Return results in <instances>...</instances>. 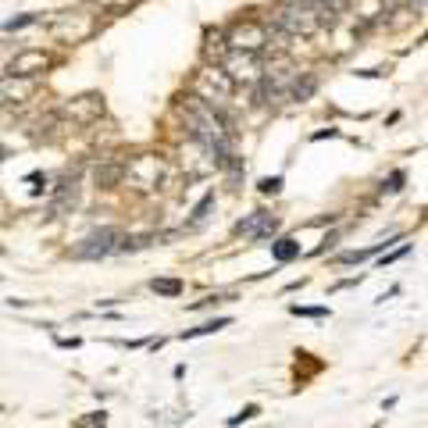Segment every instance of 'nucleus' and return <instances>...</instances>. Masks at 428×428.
Instances as JSON below:
<instances>
[{
    "label": "nucleus",
    "instance_id": "5701e85b",
    "mask_svg": "<svg viewBox=\"0 0 428 428\" xmlns=\"http://www.w3.org/2000/svg\"><path fill=\"white\" fill-rule=\"evenodd\" d=\"M96 4L104 8V11H125V8L132 4V0H96Z\"/></svg>",
    "mask_w": 428,
    "mask_h": 428
},
{
    "label": "nucleus",
    "instance_id": "4468645a",
    "mask_svg": "<svg viewBox=\"0 0 428 428\" xmlns=\"http://www.w3.org/2000/svg\"><path fill=\"white\" fill-rule=\"evenodd\" d=\"M271 257L279 261V264L300 257V243H296V239H275V243H271Z\"/></svg>",
    "mask_w": 428,
    "mask_h": 428
},
{
    "label": "nucleus",
    "instance_id": "20e7f679",
    "mask_svg": "<svg viewBox=\"0 0 428 428\" xmlns=\"http://www.w3.org/2000/svg\"><path fill=\"white\" fill-rule=\"evenodd\" d=\"M225 71L232 75V83H257L261 79V54L257 50H229Z\"/></svg>",
    "mask_w": 428,
    "mask_h": 428
},
{
    "label": "nucleus",
    "instance_id": "ddd939ff",
    "mask_svg": "<svg viewBox=\"0 0 428 428\" xmlns=\"http://www.w3.org/2000/svg\"><path fill=\"white\" fill-rule=\"evenodd\" d=\"M214 204H218V200H214V193H207L204 200H200V204L193 207V218L186 221V232H196V229H204V221L211 218V211H214Z\"/></svg>",
    "mask_w": 428,
    "mask_h": 428
},
{
    "label": "nucleus",
    "instance_id": "412c9836",
    "mask_svg": "<svg viewBox=\"0 0 428 428\" xmlns=\"http://www.w3.org/2000/svg\"><path fill=\"white\" fill-rule=\"evenodd\" d=\"M289 311L293 314H304V318H325V314H329V307H300V304H293Z\"/></svg>",
    "mask_w": 428,
    "mask_h": 428
},
{
    "label": "nucleus",
    "instance_id": "2eb2a0df",
    "mask_svg": "<svg viewBox=\"0 0 428 428\" xmlns=\"http://www.w3.org/2000/svg\"><path fill=\"white\" fill-rule=\"evenodd\" d=\"M232 325V318H214V321H207V325H200V329H186L179 339H196V336H211V332H221V329H229Z\"/></svg>",
    "mask_w": 428,
    "mask_h": 428
},
{
    "label": "nucleus",
    "instance_id": "9b49d317",
    "mask_svg": "<svg viewBox=\"0 0 428 428\" xmlns=\"http://www.w3.org/2000/svg\"><path fill=\"white\" fill-rule=\"evenodd\" d=\"M50 68V54L46 50H22V54H15L11 58V65H8V71L11 75H43Z\"/></svg>",
    "mask_w": 428,
    "mask_h": 428
},
{
    "label": "nucleus",
    "instance_id": "6e6552de",
    "mask_svg": "<svg viewBox=\"0 0 428 428\" xmlns=\"http://www.w3.org/2000/svg\"><path fill=\"white\" fill-rule=\"evenodd\" d=\"M50 29H54V36L65 40V43H79V40H86L93 33V18L79 15V11H75V15H58Z\"/></svg>",
    "mask_w": 428,
    "mask_h": 428
},
{
    "label": "nucleus",
    "instance_id": "6ab92c4d",
    "mask_svg": "<svg viewBox=\"0 0 428 428\" xmlns=\"http://www.w3.org/2000/svg\"><path fill=\"white\" fill-rule=\"evenodd\" d=\"M257 189H261L264 196H275V193H282V175H271V179H261V182H257Z\"/></svg>",
    "mask_w": 428,
    "mask_h": 428
},
{
    "label": "nucleus",
    "instance_id": "dca6fc26",
    "mask_svg": "<svg viewBox=\"0 0 428 428\" xmlns=\"http://www.w3.org/2000/svg\"><path fill=\"white\" fill-rule=\"evenodd\" d=\"M121 175H125V168H121V164H111V168H96V182L104 186V189H111V186L121 179Z\"/></svg>",
    "mask_w": 428,
    "mask_h": 428
},
{
    "label": "nucleus",
    "instance_id": "f03ea898",
    "mask_svg": "<svg viewBox=\"0 0 428 428\" xmlns=\"http://www.w3.org/2000/svg\"><path fill=\"white\" fill-rule=\"evenodd\" d=\"M121 239H125L121 229H96V232H89L79 246L71 250V257H75V261H100V257H111V254H118Z\"/></svg>",
    "mask_w": 428,
    "mask_h": 428
},
{
    "label": "nucleus",
    "instance_id": "9d476101",
    "mask_svg": "<svg viewBox=\"0 0 428 428\" xmlns=\"http://www.w3.org/2000/svg\"><path fill=\"white\" fill-rule=\"evenodd\" d=\"M75 207H79V179H75V175H68V179H61L58 189H54L50 214H54V218H65V214H71Z\"/></svg>",
    "mask_w": 428,
    "mask_h": 428
},
{
    "label": "nucleus",
    "instance_id": "423d86ee",
    "mask_svg": "<svg viewBox=\"0 0 428 428\" xmlns=\"http://www.w3.org/2000/svg\"><path fill=\"white\" fill-rule=\"evenodd\" d=\"M268 46V25L261 22H239L229 33V50H261Z\"/></svg>",
    "mask_w": 428,
    "mask_h": 428
},
{
    "label": "nucleus",
    "instance_id": "b1692460",
    "mask_svg": "<svg viewBox=\"0 0 428 428\" xmlns=\"http://www.w3.org/2000/svg\"><path fill=\"white\" fill-rule=\"evenodd\" d=\"M407 254H411V246L404 243V246H400V250H393V254H386V257H382V268H386V264H396L400 257H407Z\"/></svg>",
    "mask_w": 428,
    "mask_h": 428
},
{
    "label": "nucleus",
    "instance_id": "0eeeda50",
    "mask_svg": "<svg viewBox=\"0 0 428 428\" xmlns=\"http://www.w3.org/2000/svg\"><path fill=\"white\" fill-rule=\"evenodd\" d=\"M125 175L132 179L136 189H154L161 182V161L154 154H139V157H132L125 164Z\"/></svg>",
    "mask_w": 428,
    "mask_h": 428
},
{
    "label": "nucleus",
    "instance_id": "a211bd4d",
    "mask_svg": "<svg viewBox=\"0 0 428 428\" xmlns=\"http://www.w3.org/2000/svg\"><path fill=\"white\" fill-rule=\"evenodd\" d=\"M40 22V15H18V18H8L4 25H0V29H4V33H18V29H29V25H36Z\"/></svg>",
    "mask_w": 428,
    "mask_h": 428
},
{
    "label": "nucleus",
    "instance_id": "7ed1b4c3",
    "mask_svg": "<svg viewBox=\"0 0 428 428\" xmlns=\"http://www.w3.org/2000/svg\"><path fill=\"white\" fill-rule=\"evenodd\" d=\"M61 121H71V125H89L96 121L100 114H104V100H100L96 93H86V96H75L68 100V104H61Z\"/></svg>",
    "mask_w": 428,
    "mask_h": 428
},
{
    "label": "nucleus",
    "instance_id": "4be33fe9",
    "mask_svg": "<svg viewBox=\"0 0 428 428\" xmlns=\"http://www.w3.org/2000/svg\"><path fill=\"white\" fill-rule=\"evenodd\" d=\"M404 179H407L404 171H393V175H389V182H386L382 189H386V193H400V189H404Z\"/></svg>",
    "mask_w": 428,
    "mask_h": 428
},
{
    "label": "nucleus",
    "instance_id": "aec40b11",
    "mask_svg": "<svg viewBox=\"0 0 428 428\" xmlns=\"http://www.w3.org/2000/svg\"><path fill=\"white\" fill-rule=\"evenodd\" d=\"M257 414H261V407H254V404H250V407H243L239 414H232V418H229V425L236 428V425H243V421H254Z\"/></svg>",
    "mask_w": 428,
    "mask_h": 428
},
{
    "label": "nucleus",
    "instance_id": "1a4fd4ad",
    "mask_svg": "<svg viewBox=\"0 0 428 428\" xmlns=\"http://www.w3.org/2000/svg\"><path fill=\"white\" fill-rule=\"evenodd\" d=\"M236 232L239 236H250V239H271L275 232H279V218H271L268 211H254V214L239 218Z\"/></svg>",
    "mask_w": 428,
    "mask_h": 428
},
{
    "label": "nucleus",
    "instance_id": "f3484780",
    "mask_svg": "<svg viewBox=\"0 0 428 428\" xmlns=\"http://www.w3.org/2000/svg\"><path fill=\"white\" fill-rule=\"evenodd\" d=\"M150 286H154L157 296H182V282L179 279H154Z\"/></svg>",
    "mask_w": 428,
    "mask_h": 428
},
{
    "label": "nucleus",
    "instance_id": "f8f14e48",
    "mask_svg": "<svg viewBox=\"0 0 428 428\" xmlns=\"http://www.w3.org/2000/svg\"><path fill=\"white\" fill-rule=\"evenodd\" d=\"M314 89H318V75H311V71H300L296 79H293V86H289V96L296 100V104H304V100H311V96H314Z\"/></svg>",
    "mask_w": 428,
    "mask_h": 428
},
{
    "label": "nucleus",
    "instance_id": "39448f33",
    "mask_svg": "<svg viewBox=\"0 0 428 428\" xmlns=\"http://www.w3.org/2000/svg\"><path fill=\"white\" fill-rule=\"evenodd\" d=\"M40 83L33 79V75H4L0 79V104H29V100L36 96Z\"/></svg>",
    "mask_w": 428,
    "mask_h": 428
},
{
    "label": "nucleus",
    "instance_id": "f257e3e1",
    "mask_svg": "<svg viewBox=\"0 0 428 428\" xmlns=\"http://www.w3.org/2000/svg\"><path fill=\"white\" fill-rule=\"evenodd\" d=\"M321 22H325V11L314 8L311 0H282L271 25H279L282 33H289L293 40H300V36H314L321 29Z\"/></svg>",
    "mask_w": 428,
    "mask_h": 428
}]
</instances>
